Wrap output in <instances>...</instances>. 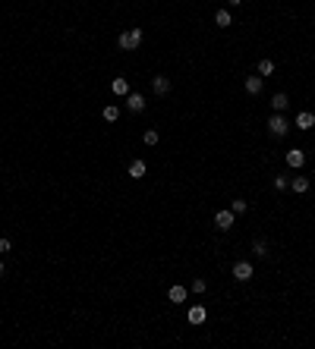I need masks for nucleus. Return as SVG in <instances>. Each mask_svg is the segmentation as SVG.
I'll use <instances>...</instances> for the list:
<instances>
[{
    "mask_svg": "<svg viewBox=\"0 0 315 349\" xmlns=\"http://www.w3.org/2000/svg\"><path fill=\"white\" fill-rule=\"evenodd\" d=\"M268 132H271L274 139H284L287 132H290V123H287L284 113H271V117H268Z\"/></svg>",
    "mask_w": 315,
    "mask_h": 349,
    "instance_id": "f257e3e1",
    "label": "nucleus"
},
{
    "mask_svg": "<svg viewBox=\"0 0 315 349\" xmlns=\"http://www.w3.org/2000/svg\"><path fill=\"white\" fill-rule=\"evenodd\" d=\"M117 44H120V51H136L139 44H142V29H126L123 35L117 38Z\"/></svg>",
    "mask_w": 315,
    "mask_h": 349,
    "instance_id": "f03ea898",
    "label": "nucleus"
},
{
    "mask_svg": "<svg viewBox=\"0 0 315 349\" xmlns=\"http://www.w3.org/2000/svg\"><path fill=\"white\" fill-rule=\"evenodd\" d=\"M252 261H237L233 264V280H240V283H246V280H252Z\"/></svg>",
    "mask_w": 315,
    "mask_h": 349,
    "instance_id": "7ed1b4c3",
    "label": "nucleus"
},
{
    "mask_svg": "<svg viewBox=\"0 0 315 349\" xmlns=\"http://www.w3.org/2000/svg\"><path fill=\"white\" fill-rule=\"evenodd\" d=\"M233 217H237V214H233L230 208H227V211H218V214H214V227H218V230H230Z\"/></svg>",
    "mask_w": 315,
    "mask_h": 349,
    "instance_id": "20e7f679",
    "label": "nucleus"
},
{
    "mask_svg": "<svg viewBox=\"0 0 315 349\" xmlns=\"http://www.w3.org/2000/svg\"><path fill=\"white\" fill-rule=\"evenodd\" d=\"M145 104H148V101H145V95H139V91L126 95V107H130L132 113H142V110H145Z\"/></svg>",
    "mask_w": 315,
    "mask_h": 349,
    "instance_id": "39448f33",
    "label": "nucleus"
},
{
    "mask_svg": "<svg viewBox=\"0 0 315 349\" xmlns=\"http://www.w3.org/2000/svg\"><path fill=\"white\" fill-rule=\"evenodd\" d=\"M303 164H306V151H303V148H290V151H287V167L299 170Z\"/></svg>",
    "mask_w": 315,
    "mask_h": 349,
    "instance_id": "423d86ee",
    "label": "nucleus"
},
{
    "mask_svg": "<svg viewBox=\"0 0 315 349\" xmlns=\"http://www.w3.org/2000/svg\"><path fill=\"white\" fill-rule=\"evenodd\" d=\"M186 318H189V324H196V327H199V324H205V318H208V312H205V305H192Z\"/></svg>",
    "mask_w": 315,
    "mask_h": 349,
    "instance_id": "0eeeda50",
    "label": "nucleus"
},
{
    "mask_svg": "<svg viewBox=\"0 0 315 349\" xmlns=\"http://www.w3.org/2000/svg\"><path fill=\"white\" fill-rule=\"evenodd\" d=\"M151 88H155V95H170V79L167 76H155L151 79Z\"/></svg>",
    "mask_w": 315,
    "mask_h": 349,
    "instance_id": "6e6552de",
    "label": "nucleus"
},
{
    "mask_svg": "<svg viewBox=\"0 0 315 349\" xmlns=\"http://www.w3.org/2000/svg\"><path fill=\"white\" fill-rule=\"evenodd\" d=\"M312 126H315V113H309V110H303V113H299V117H296V129L309 132Z\"/></svg>",
    "mask_w": 315,
    "mask_h": 349,
    "instance_id": "1a4fd4ad",
    "label": "nucleus"
},
{
    "mask_svg": "<svg viewBox=\"0 0 315 349\" xmlns=\"http://www.w3.org/2000/svg\"><path fill=\"white\" fill-rule=\"evenodd\" d=\"M111 91H113V95H120V98H126V95H130V82H126L123 76H117L111 82Z\"/></svg>",
    "mask_w": 315,
    "mask_h": 349,
    "instance_id": "9d476101",
    "label": "nucleus"
},
{
    "mask_svg": "<svg viewBox=\"0 0 315 349\" xmlns=\"http://www.w3.org/2000/svg\"><path fill=\"white\" fill-rule=\"evenodd\" d=\"M287 104H290V98H287L284 91H278V95L271 98V107H274V113H284V110H287Z\"/></svg>",
    "mask_w": 315,
    "mask_h": 349,
    "instance_id": "9b49d317",
    "label": "nucleus"
},
{
    "mask_svg": "<svg viewBox=\"0 0 315 349\" xmlns=\"http://www.w3.org/2000/svg\"><path fill=\"white\" fill-rule=\"evenodd\" d=\"M167 299H170L173 305H180V302H186V286H170V290H167Z\"/></svg>",
    "mask_w": 315,
    "mask_h": 349,
    "instance_id": "f8f14e48",
    "label": "nucleus"
},
{
    "mask_svg": "<svg viewBox=\"0 0 315 349\" xmlns=\"http://www.w3.org/2000/svg\"><path fill=\"white\" fill-rule=\"evenodd\" d=\"M290 189L299 192V195H303V192H309V176H293V179H290Z\"/></svg>",
    "mask_w": 315,
    "mask_h": 349,
    "instance_id": "ddd939ff",
    "label": "nucleus"
},
{
    "mask_svg": "<svg viewBox=\"0 0 315 349\" xmlns=\"http://www.w3.org/2000/svg\"><path fill=\"white\" fill-rule=\"evenodd\" d=\"M214 25H218V29H227V25H233V16L227 10H218L214 13Z\"/></svg>",
    "mask_w": 315,
    "mask_h": 349,
    "instance_id": "4468645a",
    "label": "nucleus"
},
{
    "mask_svg": "<svg viewBox=\"0 0 315 349\" xmlns=\"http://www.w3.org/2000/svg\"><path fill=\"white\" fill-rule=\"evenodd\" d=\"M145 170H148V167H145V160H139V157L130 164V176H132V179H142V176H145Z\"/></svg>",
    "mask_w": 315,
    "mask_h": 349,
    "instance_id": "2eb2a0df",
    "label": "nucleus"
},
{
    "mask_svg": "<svg viewBox=\"0 0 315 349\" xmlns=\"http://www.w3.org/2000/svg\"><path fill=\"white\" fill-rule=\"evenodd\" d=\"M246 91H249V95H259V91H262V76H246Z\"/></svg>",
    "mask_w": 315,
    "mask_h": 349,
    "instance_id": "dca6fc26",
    "label": "nucleus"
},
{
    "mask_svg": "<svg viewBox=\"0 0 315 349\" xmlns=\"http://www.w3.org/2000/svg\"><path fill=\"white\" fill-rule=\"evenodd\" d=\"M101 117L107 120V123H117V120H120V107L117 104H107L104 110H101Z\"/></svg>",
    "mask_w": 315,
    "mask_h": 349,
    "instance_id": "f3484780",
    "label": "nucleus"
},
{
    "mask_svg": "<svg viewBox=\"0 0 315 349\" xmlns=\"http://www.w3.org/2000/svg\"><path fill=\"white\" fill-rule=\"evenodd\" d=\"M252 252H256L259 258H265V255H268V243H265V239H256V243H252Z\"/></svg>",
    "mask_w": 315,
    "mask_h": 349,
    "instance_id": "a211bd4d",
    "label": "nucleus"
},
{
    "mask_svg": "<svg viewBox=\"0 0 315 349\" xmlns=\"http://www.w3.org/2000/svg\"><path fill=\"white\" fill-rule=\"evenodd\" d=\"M259 72H262V76H271L274 72V60H259Z\"/></svg>",
    "mask_w": 315,
    "mask_h": 349,
    "instance_id": "6ab92c4d",
    "label": "nucleus"
},
{
    "mask_svg": "<svg viewBox=\"0 0 315 349\" xmlns=\"http://www.w3.org/2000/svg\"><path fill=\"white\" fill-rule=\"evenodd\" d=\"M246 208H249V205H246V201H243V198H233V205H230V211H233V214H246Z\"/></svg>",
    "mask_w": 315,
    "mask_h": 349,
    "instance_id": "aec40b11",
    "label": "nucleus"
},
{
    "mask_svg": "<svg viewBox=\"0 0 315 349\" xmlns=\"http://www.w3.org/2000/svg\"><path fill=\"white\" fill-rule=\"evenodd\" d=\"M142 142H145V145H158V129H148V132L142 136Z\"/></svg>",
    "mask_w": 315,
    "mask_h": 349,
    "instance_id": "412c9836",
    "label": "nucleus"
},
{
    "mask_svg": "<svg viewBox=\"0 0 315 349\" xmlns=\"http://www.w3.org/2000/svg\"><path fill=\"white\" fill-rule=\"evenodd\" d=\"M205 290H208V283H205L202 277H199V280H192V293H205Z\"/></svg>",
    "mask_w": 315,
    "mask_h": 349,
    "instance_id": "4be33fe9",
    "label": "nucleus"
},
{
    "mask_svg": "<svg viewBox=\"0 0 315 349\" xmlns=\"http://www.w3.org/2000/svg\"><path fill=\"white\" fill-rule=\"evenodd\" d=\"M274 189H287V176H274Z\"/></svg>",
    "mask_w": 315,
    "mask_h": 349,
    "instance_id": "5701e85b",
    "label": "nucleus"
},
{
    "mask_svg": "<svg viewBox=\"0 0 315 349\" xmlns=\"http://www.w3.org/2000/svg\"><path fill=\"white\" fill-rule=\"evenodd\" d=\"M10 249H13V245H10V239H0V255H6Z\"/></svg>",
    "mask_w": 315,
    "mask_h": 349,
    "instance_id": "b1692460",
    "label": "nucleus"
},
{
    "mask_svg": "<svg viewBox=\"0 0 315 349\" xmlns=\"http://www.w3.org/2000/svg\"><path fill=\"white\" fill-rule=\"evenodd\" d=\"M227 3H230V6H240V3H243V0H227Z\"/></svg>",
    "mask_w": 315,
    "mask_h": 349,
    "instance_id": "393cba45",
    "label": "nucleus"
},
{
    "mask_svg": "<svg viewBox=\"0 0 315 349\" xmlns=\"http://www.w3.org/2000/svg\"><path fill=\"white\" fill-rule=\"evenodd\" d=\"M0 277H3V261H0Z\"/></svg>",
    "mask_w": 315,
    "mask_h": 349,
    "instance_id": "a878e982",
    "label": "nucleus"
}]
</instances>
